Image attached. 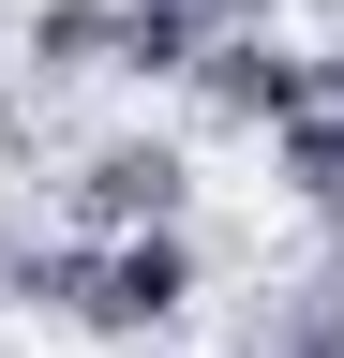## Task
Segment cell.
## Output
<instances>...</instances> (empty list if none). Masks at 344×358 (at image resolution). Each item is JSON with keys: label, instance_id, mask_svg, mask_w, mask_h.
Listing matches in <instances>:
<instances>
[{"label": "cell", "instance_id": "obj_1", "mask_svg": "<svg viewBox=\"0 0 344 358\" xmlns=\"http://www.w3.org/2000/svg\"><path fill=\"white\" fill-rule=\"evenodd\" d=\"M180 209H195L180 134H75V179H60L75 239H150V224H180Z\"/></svg>", "mask_w": 344, "mask_h": 358}, {"label": "cell", "instance_id": "obj_3", "mask_svg": "<svg viewBox=\"0 0 344 358\" xmlns=\"http://www.w3.org/2000/svg\"><path fill=\"white\" fill-rule=\"evenodd\" d=\"M120 30H135V0H30L15 15L30 75H120Z\"/></svg>", "mask_w": 344, "mask_h": 358}, {"label": "cell", "instance_id": "obj_2", "mask_svg": "<svg viewBox=\"0 0 344 358\" xmlns=\"http://www.w3.org/2000/svg\"><path fill=\"white\" fill-rule=\"evenodd\" d=\"M195 105L209 120H240V134H284L299 105H315V45H270V30H225L195 60Z\"/></svg>", "mask_w": 344, "mask_h": 358}, {"label": "cell", "instance_id": "obj_4", "mask_svg": "<svg viewBox=\"0 0 344 358\" xmlns=\"http://www.w3.org/2000/svg\"><path fill=\"white\" fill-rule=\"evenodd\" d=\"M150 15H165V30H195V45H225V30L270 15V0H150Z\"/></svg>", "mask_w": 344, "mask_h": 358}]
</instances>
